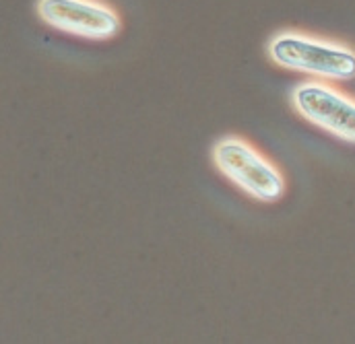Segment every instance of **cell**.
<instances>
[{"label": "cell", "mask_w": 355, "mask_h": 344, "mask_svg": "<svg viewBox=\"0 0 355 344\" xmlns=\"http://www.w3.org/2000/svg\"><path fill=\"white\" fill-rule=\"evenodd\" d=\"M291 101L306 122L355 145V97L320 79H310L295 85Z\"/></svg>", "instance_id": "cell-3"}, {"label": "cell", "mask_w": 355, "mask_h": 344, "mask_svg": "<svg viewBox=\"0 0 355 344\" xmlns=\"http://www.w3.org/2000/svg\"><path fill=\"white\" fill-rule=\"evenodd\" d=\"M37 17L52 29L89 42L118 35L122 21L101 0H37Z\"/></svg>", "instance_id": "cell-4"}, {"label": "cell", "mask_w": 355, "mask_h": 344, "mask_svg": "<svg viewBox=\"0 0 355 344\" xmlns=\"http://www.w3.org/2000/svg\"><path fill=\"white\" fill-rule=\"evenodd\" d=\"M213 163L234 185L259 202H275L285 194L283 173L248 141L221 138L213 147Z\"/></svg>", "instance_id": "cell-2"}, {"label": "cell", "mask_w": 355, "mask_h": 344, "mask_svg": "<svg viewBox=\"0 0 355 344\" xmlns=\"http://www.w3.org/2000/svg\"><path fill=\"white\" fill-rule=\"evenodd\" d=\"M268 58L291 73L320 81L355 79V50L333 39H322L302 31H281L266 46Z\"/></svg>", "instance_id": "cell-1"}]
</instances>
